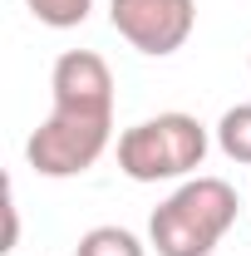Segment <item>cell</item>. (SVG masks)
<instances>
[{
	"label": "cell",
	"instance_id": "obj_1",
	"mask_svg": "<svg viewBox=\"0 0 251 256\" xmlns=\"http://www.w3.org/2000/svg\"><path fill=\"white\" fill-rule=\"evenodd\" d=\"M50 118L30 133L25 162L40 178H79L114 143V69L94 50H64L50 69Z\"/></svg>",
	"mask_w": 251,
	"mask_h": 256
},
{
	"label": "cell",
	"instance_id": "obj_2",
	"mask_svg": "<svg viewBox=\"0 0 251 256\" xmlns=\"http://www.w3.org/2000/svg\"><path fill=\"white\" fill-rule=\"evenodd\" d=\"M236 188L226 178H182L148 217V246L158 256H212L222 236L236 226Z\"/></svg>",
	"mask_w": 251,
	"mask_h": 256
},
{
	"label": "cell",
	"instance_id": "obj_3",
	"mask_svg": "<svg viewBox=\"0 0 251 256\" xmlns=\"http://www.w3.org/2000/svg\"><path fill=\"white\" fill-rule=\"evenodd\" d=\"M207 148H212L207 128L192 114L172 108L118 133V168L133 182H178L207 162Z\"/></svg>",
	"mask_w": 251,
	"mask_h": 256
},
{
	"label": "cell",
	"instance_id": "obj_4",
	"mask_svg": "<svg viewBox=\"0 0 251 256\" xmlns=\"http://www.w3.org/2000/svg\"><path fill=\"white\" fill-rule=\"evenodd\" d=\"M108 25L138 54L168 60L197 30V0H108Z\"/></svg>",
	"mask_w": 251,
	"mask_h": 256
},
{
	"label": "cell",
	"instance_id": "obj_5",
	"mask_svg": "<svg viewBox=\"0 0 251 256\" xmlns=\"http://www.w3.org/2000/svg\"><path fill=\"white\" fill-rule=\"evenodd\" d=\"M74 256H148V246L128 232V226H89L84 236H79V246Z\"/></svg>",
	"mask_w": 251,
	"mask_h": 256
},
{
	"label": "cell",
	"instance_id": "obj_6",
	"mask_svg": "<svg viewBox=\"0 0 251 256\" xmlns=\"http://www.w3.org/2000/svg\"><path fill=\"white\" fill-rule=\"evenodd\" d=\"M217 148L232 162L251 168V104H232L217 118Z\"/></svg>",
	"mask_w": 251,
	"mask_h": 256
},
{
	"label": "cell",
	"instance_id": "obj_7",
	"mask_svg": "<svg viewBox=\"0 0 251 256\" xmlns=\"http://www.w3.org/2000/svg\"><path fill=\"white\" fill-rule=\"evenodd\" d=\"M25 10L40 25H50V30H74V25L89 20L94 0H25Z\"/></svg>",
	"mask_w": 251,
	"mask_h": 256
}]
</instances>
